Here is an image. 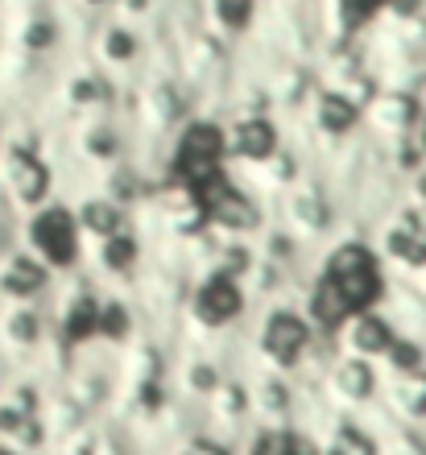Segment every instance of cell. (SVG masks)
Here are the masks:
<instances>
[{"label":"cell","mask_w":426,"mask_h":455,"mask_svg":"<svg viewBox=\"0 0 426 455\" xmlns=\"http://www.w3.org/2000/svg\"><path fill=\"white\" fill-rule=\"evenodd\" d=\"M323 274L335 282V290L343 294L348 311H368L373 302L381 299V265H377V252L365 249V244H340L332 252V261Z\"/></svg>","instance_id":"obj_1"},{"label":"cell","mask_w":426,"mask_h":455,"mask_svg":"<svg viewBox=\"0 0 426 455\" xmlns=\"http://www.w3.org/2000/svg\"><path fill=\"white\" fill-rule=\"evenodd\" d=\"M29 252L46 269H71L79 261V224H75L71 207L42 204L37 216L29 220Z\"/></svg>","instance_id":"obj_2"},{"label":"cell","mask_w":426,"mask_h":455,"mask_svg":"<svg viewBox=\"0 0 426 455\" xmlns=\"http://www.w3.org/2000/svg\"><path fill=\"white\" fill-rule=\"evenodd\" d=\"M282 129L273 116H232L224 120V157L265 166L277 149H282Z\"/></svg>","instance_id":"obj_3"},{"label":"cell","mask_w":426,"mask_h":455,"mask_svg":"<svg viewBox=\"0 0 426 455\" xmlns=\"http://www.w3.org/2000/svg\"><path fill=\"white\" fill-rule=\"evenodd\" d=\"M422 116V104L414 100V92H402V87H381L377 96L365 104L360 112V124L377 132L381 141H398V137H410Z\"/></svg>","instance_id":"obj_4"},{"label":"cell","mask_w":426,"mask_h":455,"mask_svg":"<svg viewBox=\"0 0 426 455\" xmlns=\"http://www.w3.org/2000/svg\"><path fill=\"white\" fill-rule=\"evenodd\" d=\"M261 4L265 0H199L203 29L215 34L220 42H228V46H245L257 34Z\"/></svg>","instance_id":"obj_5"},{"label":"cell","mask_w":426,"mask_h":455,"mask_svg":"<svg viewBox=\"0 0 426 455\" xmlns=\"http://www.w3.org/2000/svg\"><path fill=\"white\" fill-rule=\"evenodd\" d=\"M302 116H307V124L319 132L323 141H348V137L360 129V108L348 104L335 87H323V84L310 92Z\"/></svg>","instance_id":"obj_6"},{"label":"cell","mask_w":426,"mask_h":455,"mask_svg":"<svg viewBox=\"0 0 426 455\" xmlns=\"http://www.w3.org/2000/svg\"><path fill=\"white\" fill-rule=\"evenodd\" d=\"M240 307H245V290H240L237 277L220 274V269L195 290V302H190L195 319L207 323V327H224L228 319H237L240 315Z\"/></svg>","instance_id":"obj_7"},{"label":"cell","mask_w":426,"mask_h":455,"mask_svg":"<svg viewBox=\"0 0 426 455\" xmlns=\"http://www.w3.org/2000/svg\"><path fill=\"white\" fill-rule=\"evenodd\" d=\"M50 286V269L34 252H4L0 257V294L12 302H29Z\"/></svg>","instance_id":"obj_8"},{"label":"cell","mask_w":426,"mask_h":455,"mask_svg":"<svg viewBox=\"0 0 426 455\" xmlns=\"http://www.w3.org/2000/svg\"><path fill=\"white\" fill-rule=\"evenodd\" d=\"M261 344H265V352H269L273 360L290 364V360H298L302 356V347L310 344V323L302 319V315H294V311H273L269 323H265Z\"/></svg>","instance_id":"obj_9"},{"label":"cell","mask_w":426,"mask_h":455,"mask_svg":"<svg viewBox=\"0 0 426 455\" xmlns=\"http://www.w3.org/2000/svg\"><path fill=\"white\" fill-rule=\"evenodd\" d=\"M285 216L298 232H327L332 224V204H327V195L319 187H310V182H294L290 195H285Z\"/></svg>","instance_id":"obj_10"},{"label":"cell","mask_w":426,"mask_h":455,"mask_svg":"<svg viewBox=\"0 0 426 455\" xmlns=\"http://www.w3.org/2000/svg\"><path fill=\"white\" fill-rule=\"evenodd\" d=\"M75 224H79V236H95V240H108L125 232V207L117 199H108V195H92L84 204L71 212Z\"/></svg>","instance_id":"obj_11"},{"label":"cell","mask_w":426,"mask_h":455,"mask_svg":"<svg viewBox=\"0 0 426 455\" xmlns=\"http://www.w3.org/2000/svg\"><path fill=\"white\" fill-rule=\"evenodd\" d=\"M79 145H84L87 162H104V166H117V162H120V149H125V132H120L112 120L87 116V124L79 129Z\"/></svg>","instance_id":"obj_12"},{"label":"cell","mask_w":426,"mask_h":455,"mask_svg":"<svg viewBox=\"0 0 426 455\" xmlns=\"http://www.w3.org/2000/svg\"><path fill=\"white\" fill-rule=\"evenodd\" d=\"M307 307H310V319L323 327V331H335V327H343L348 323V302H343V294L335 290V282L327 274L310 286V299H307Z\"/></svg>","instance_id":"obj_13"},{"label":"cell","mask_w":426,"mask_h":455,"mask_svg":"<svg viewBox=\"0 0 426 455\" xmlns=\"http://www.w3.org/2000/svg\"><path fill=\"white\" fill-rule=\"evenodd\" d=\"M352 323H348V344L360 352V356H368V352H385L390 347V339H393V327L381 319V315H373V311H356V315H348Z\"/></svg>","instance_id":"obj_14"},{"label":"cell","mask_w":426,"mask_h":455,"mask_svg":"<svg viewBox=\"0 0 426 455\" xmlns=\"http://www.w3.org/2000/svg\"><path fill=\"white\" fill-rule=\"evenodd\" d=\"M100 257H104V265L112 269V274H125V269H133L137 257H141V240L125 228V232H117V236L100 240Z\"/></svg>","instance_id":"obj_15"},{"label":"cell","mask_w":426,"mask_h":455,"mask_svg":"<svg viewBox=\"0 0 426 455\" xmlns=\"http://www.w3.org/2000/svg\"><path fill=\"white\" fill-rule=\"evenodd\" d=\"M95 315H100V302L79 294L71 302V311L62 315V327H67V339H87L95 331Z\"/></svg>","instance_id":"obj_16"},{"label":"cell","mask_w":426,"mask_h":455,"mask_svg":"<svg viewBox=\"0 0 426 455\" xmlns=\"http://www.w3.org/2000/svg\"><path fill=\"white\" fill-rule=\"evenodd\" d=\"M335 385L348 397H368L373 394V369H368L365 360H343L340 369H335Z\"/></svg>","instance_id":"obj_17"},{"label":"cell","mask_w":426,"mask_h":455,"mask_svg":"<svg viewBox=\"0 0 426 455\" xmlns=\"http://www.w3.org/2000/svg\"><path fill=\"white\" fill-rule=\"evenodd\" d=\"M4 331H9V339H17V344H34V339L42 336V319H37L29 307H12V315L4 319Z\"/></svg>","instance_id":"obj_18"},{"label":"cell","mask_w":426,"mask_h":455,"mask_svg":"<svg viewBox=\"0 0 426 455\" xmlns=\"http://www.w3.org/2000/svg\"><path fill=\"white\" fill-rule=\"evenodd\" d=\"M257 455H315V447H310L307 439H298V435L273 431L257 443Z\"/></svg>","instance_id":"obj_19"},{"label":"cell","mask_w":426,"mask_h":455,"mask_svg":"<svg viewBox=\"0 0 426 455\" xmlns=\"http://www.w3.org/2000/svg\"><path fill=\"white\" fill-rule=\"evenodd\" d=\"M95 327H100L104 336H125V327H129V311H125L117 299H104L100 302V315H95Z\"/></svg>","instance_id":"obj_20"},{"label":"cell","mask_w":426,"mask_h":455,"mask_svg":"<svg viewBox=\"0 0 426 455\" xmlns=\"http://www.w3.org/2000/svg\"><path fill=\"white\" fill-rule=\"evenodd\" d=\"M402 402L410 410H414V414H426V372H410V377H406L402 381Z\"/></svg>","instance_id":"obj_21"},{"label":"cell","mask_w":426,"mask_h":455,"mask_svg":"<svg viewBox=\"0 0 426 455\" xmlns=\"http://www.w3.org/2000/svg\"><path fill=\"white\" fill-rule=\"evenodd\" d=\"M390 360H393V369H402V372H414L418 369V360H422V352H418L410 339H390Z\"/></svg>","instance_id":"obj_22"},{"label":"cell","mask_w":426,"mask_h":455,"mask_svg":"<svg viewBox=\"0 0 426 455\" xmlns=\"http://www.w3.org/2000/svg\"><path fill=\"white\" fill-rule=\"evenodd\" d=\"M327 455H377V451H373V443L360 431H340Z\"/></svg>","instance_id":"obj_23"},{"label":"cell","mask_w":426,"mask_h":455,"mask_svg":"<svg viewBox=\"0 0 426 455\" xmlns=\"http://www.w3.org/2000/svg\"><path fill=\"white\" fill-rule=\"evenodd\" d=\"M75 12H84L87 21H100V17H108V12L117 9V0H67Z\"/></svg>","instance_id":"obj_24"},{"label":"cell","mask_w":426,"mask_h":455,"mask_svg":"<svg viewBox=\"0 0 426 455\" xmlns=\"http://www.w3.org/2000/svg\"><path fill=\"white\" fill-rule=\"evenodd\" d=\"M410 199H414V204H410V207H418V212H426V162L414 170V174H410Z\"/></svg>","instance_id":"obj_25"},{"label":"cell","mask_w":426,"mask_h":455,"mask_svg":"<svg viewBox=\"0 0 426 455\" xmlns=\"http://www.w3.org/2000/svg\"><path fill=\"white\" fill-rule=\"evenodd\" d=\"M182 455H224V447H215V443H203V439H199V443H190V447H187V451H182Z\"/></svg>","instance_id":"obj_26"},{"label":"cell","mask_w":426,"mask_h":455,"mask_svg":"<svg viewBox=\"0 0 426 455\" xmlns=\"http://www.w3.org/2000/svg\"><path fill=\"white\" fill-rule=\"evenodd\" d=\"M298 4H310V0H298Z\"/></svg>","instance_id":"obj_27"}]
</instances>
